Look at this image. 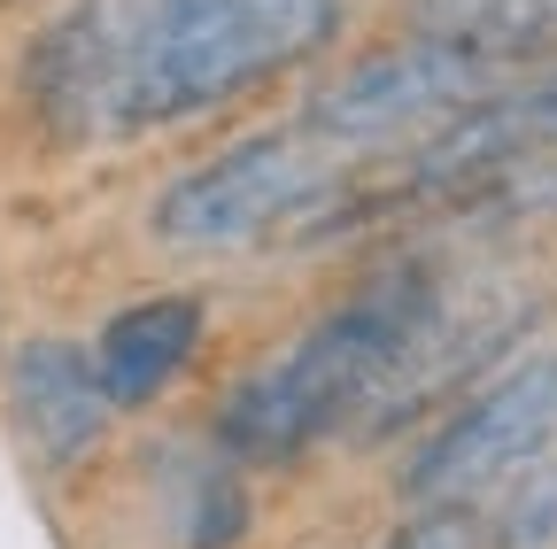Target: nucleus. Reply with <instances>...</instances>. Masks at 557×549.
<instances>
[{"label":"nucleus","mask_w":557,"mask_h":549,"mask_svg":"<svg viewBox=\"0 0 557 549\" xmlns=\"http://www.w3.org/2000/svg\"><path fill=\"white\" fill-rule=\"evenodd\" d=\"M9 410H16V434L54 472H78L109 441V419H116V402L78 340H24L9 357Z\"/></svg>","instance_id":"0eeeda50"},{"label":"nucleus","mask_w":557,"mask_h":549,"mask_svg":"<svg viewBox=\"0 0 557 549\" xmlns=\"http://www.w3.org/2000/svg\"><path fill=\"white\" fill-rule=\"evenodd\" d=\"M341 155L325 132L295 124V132H263V140L218 155L209 171L178 178L156 210V233L171 248H194V255H233V248H256L263 233L278 225H302L318 201H333V178H341Z\"/></svg>","instance_id":"7ed1b4c3"},{"label":"nucleus","mask_w":557,"mask_h":549,"mask_svg":"<svg viewBox=\"0 0 557 549\" xmlns=\"http://www.w3.org/2000/svg\"><path fill=\"white\" fill-rule=\"evenodd\" d=\"M418 39H442L472 62H549L557 54V0H410Z\"/></svg>","instance_id":"1a4fd4ad"},{"label":"nucleus","mask_w":557,"mask_h":549,"mask_svg":"<svg viewBox=\"0 0 557 549\" xmlns=\"http://www.w3.org/2000/svg\"><path fill=\"white\" fill-rule=\"evenodd\" d=\"M557 155V71L519 78L511 93H472L426 148L410 155V178L395 201H449L457 186L487 178V171H511Z\"/></svg>","instance_id":"423d86ee"},{"label":"nucleus","mask_w":557,"mask_h":549,"mask_svg":"<svg viewBox=\"0 0 557 549\" xmlns=\"http://www.w3.org/2000/svg\"><path fill=\"white\" fill-rule=\"evenodd\" d=\"M341 39V0H124L109 132L209 116Z\"/></svg>","instance_id":"f257e3e1"},{"label":"nucleus","mask_w":557,"mask_h":549,"mask_svg":"<svg viewBox=\"0 0 557 549\" xmlns=\"http://www.w3.org/2000/svg\"><path fill=\"white\" fill-rule=\"evenodd\" d=\"M380 549H487V526H480L472 503H426V519H410Z\"/></svg>","instance_id":"9b49d317"},{"label":"nucleus","mask_w":557,"mask_h":549,"mask_svg":"<svg viewBox=\"0 0 557 549\" xmlns=\"http://www.w3.org/2000/svg\"><path fill=\"white\" fill-rule=\"evenodd\" d=\"M557 449V357L519 364L504 387H487L472 410L418 449L410 464V503H480L487 488H504L511 472Z\"/></svg>","instance_id":"20e7f679"},{"label":"nucleus","mask_w":557,"mask_h":549,"mask_svg":"<svg viewBox=\"0 0 557 549\" xmlns=\"http://www.w3.org/2000/svg\"><path fill=\"white\" fill-rule=\"evenodd\" d=\"M434 279L442 271H426V263H395L380 279H364L278 364H263L256 379L233 387L225 419H218V441L233 457H248V464H287V457L318 449L325 434H341L387 387L403 340L418 333V317L434 302Z\"/></svg>","instance_id":"f03ea898"},{"label":"nucleus","mask_w":557,"mask_h":549,"mask_svg":"<svg viewBox=\"0 0 557 549\" xmlns=\"http://www.w3.org/2000/svg\"><path fill=\"white\" fill-rule=\"evenodd\" d=\"M194 349H201V302L156 295V302H132L124 317H109L101 349H94V372H101L116 410H139L194 364Z\"/></svg>","instance_id":"6e6552de"},{"label":"nucleus","mask_w":557,"mask_h":549,"mask_svg":"<svg viewBox=\"0 0 557 549\" xmlns=\"http://www.w3.org/2000/svg\"><path fill=\"white\" fill-rule=\"evenodd\" d=\"M472 93H487V62H472L442 39H410V47L357 62L348 78H333L302 124L325 132L333 148H380L395 132H418L426 116H457Z\"/></svg>","instance_id":"39448f33"},{"label":"nucleus","mask_w":557,"mask_h":549,"mask_svg":"<svg viewBox=\"0 0 557 549\" xmlns=\"http://www.w3.org/2000/svg\"><path fill=\"white\" fill-rule=\"evenodd\" d=\"M504 511H496V541L487 549H557V449L534 457L527 472L504 479Z\"/></svg>","instance_id":"9d476101"}]
</instances>
